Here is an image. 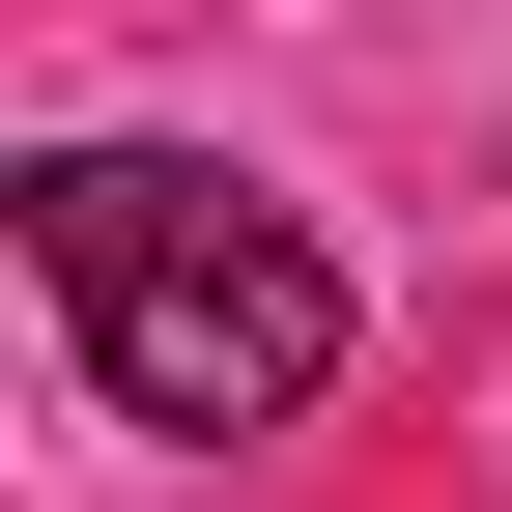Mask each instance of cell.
<instances>
[{"label":"cell","mask_w":512,"mask_h":512,"mask_svg":"<svg viewBox=\"0 0 512 512\" xmlns=\"http://www.w3.org/2000/svg\"><path fill=\"white\" fill-rule=\"evenodd\" d=\"M29 285H57V342H86V399L114 427H313V370H342V256L313 228H256L228 171H171V143H57L29 171Z\"/></svg>","instance_id":"cell-1"}]
</instances>
